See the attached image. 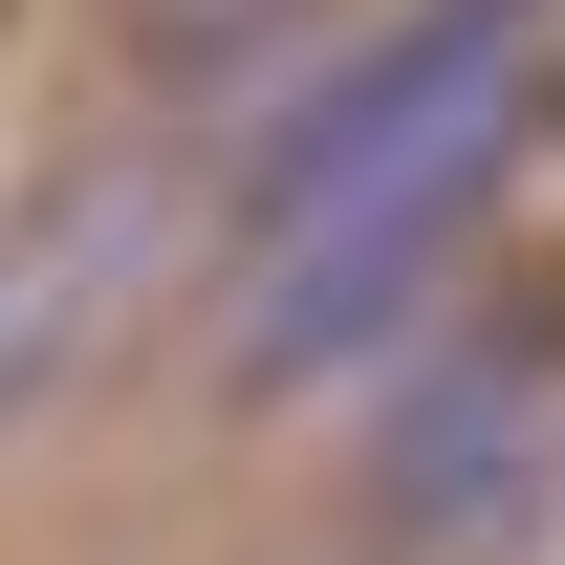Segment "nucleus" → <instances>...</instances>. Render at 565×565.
<instances>
[{
    "instance_id": "5",
    "label": "nucleus",
    "mask_w": 565,
    "mask_h": 565,
    "mask_svg": "<svg viewBox=\"0 0 565 565\" xmlns=\"http://www.w3.org/2000/svg\"><path fill=\"white\" fill-rule=\"evenodd\" d=\"M522 565H565V500H544V544H522Z\"/></svg>"
},
{
    "instance_id": "4",
    "label": "nucleus",
    "mask_w": 565,
    "mask_h": 565,
    "mask_svg": "<svg viewBox=\"0 0 565 565\" xmlns=\"http://www.w3.org/2000/svg\"><path fill=\"white\" fill-rule=\"evenodd\" d=\"M305 0H131V66H174V87H217L239 44H282Z\"/></svg>"
},
{
    "instance_id": "2",
    "label": "nucleus",
    "mask_w": 565,
    "mask_h": 565,
    "mask_svg": "<svg viewBox=\"0 0 565 565\" xmlns=\"http://www.w3.org/2000/svg\"><path fill=\"white\" fill-rule=\"evenodd\" d=\"M565 479V327H479L457 370L392 392L370 435V544L392 565H457V544H522V500Z\"/></svg>"
},
{
    "instance_id": "1",
    "label": "nucleus",
    "mask_w": 565,
    "mask_h": 565,
    "mask_svg": "<svg viewBox=\"0 0 565 565\" xmlns=\"http://www.w3.org/2000/svg\"><path fill=\"white\" fill-rule=\"evenodd\" d=\"M522 66H544V0H435L262 152V239H239V327H217L239 392H327L349 349L414 327V282L479 239L500 152H522Z\"/></svg>"
},
{
    "instance_id": "3",
    "label": "nucleus",
    "mask_w": 565,
    "mask_h": 565,
    "mask_svg": "<svg viewBox=\"0 0 565 565\" xmlns=\"http://www.w3.org/2000/svg\"><path fill=\"white\" fill-rule=\"evenodd\" d=\"M152 282H174V174L152 152H87V174H44V196L0 217V435L44 414Z\"/></svg>"
}]
</instances>
